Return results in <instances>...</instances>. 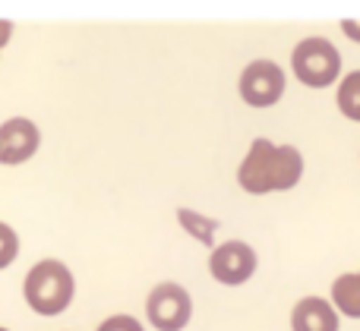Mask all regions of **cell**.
<instances>
[{"label": "cell", "instance_id": "6da1fadb", "mask_svg": "<svg viewBox=\"0 0 360 331\" xmlns=\"http://www.w3.org/2000/svg\"><path fill=\"white\" fill-rule=\"evenodd\" d=\"M304 177V155L294 145H275L269 139H253L247 158L237 168V183L250 196L288 193Z\"/></svg>", "mask_w": 360, "mask_h": 331}, {"label": "cell", "instance_id": "7a4b0ae2", "mask_svg": "<svg viewBox=\"0 0 360 331\" xmlns=\"http://www.w3.org/2000/svg\"><path fill=\"white\" fill-rule=\"evenodd\" d=\"M22 297L29 303L32 313L44 316H60L63 309H70L76 297V281H73V271L60 262V259H41L29 269L22 281Z\"/></svg>", "mask_w": 360, "mask_h": 331}, {"label": "cell", "instance_id": "3957f363", "mask_svg": "<svg viewBox=\"0 0 360 331\" xmlns=\"http://www.w3.org/2000/svg\"><path fill=\"white\" fill-rule=\"evenodd\" d=\"M291 69L304 86L310 88H329L342 76V54L329 38H304L291 54Z\"/></svg>", "mask_w": 360, "mask_h": 331}, {"label": "cell", "instance_id": "277c9868", "mask_svg": "<svg viewBox=\"0 0 360 331\" xmlns=\"http://www.w3.org/2000/svg\"><path fill=\"white\" fill-rule=\"evenodd\" d=\"M146 316L158 331H184L193 316V300L174 281L155 284L152 294L146 297Z\"/></svg>", "mask_w": 360, "mask_h": 331}, {"label": "cell", "instance_id": "5b68a950", "mask_svg": "<svg viewBox=\"0 0 360 331\" xmlns=\"http://www.w3.org/2000/svg\"><path fill=\"white\" fill-rule=\"evenodd\" d=\"M237 88L250 107H272L285 95V69L275 60H253L240 73Z\"/></svg>", "mask_w": 360, "mask_h": 331}, {"label": "cell", "instance_id": "8992f818", "mask_svg": "<svg viewBox=\"0 0 360 331\" xmlns=\"http://www.w3.org/2000/svg\"><path fill=\"white\" fill-rule=\"evenodd\" d=\"M256 271V252L243 240H228V243L215 246L209 256V275L224 288H240L253 278Z\"/></svg>", "mask_w": 360, "mask_h": 331}, {"label": "cell", "instance_id": "52a82bcc", "mask_svg": "<svg viewBox=\"0 0 360 331\" xmlns=\"http://www.w3.org/2000/svg\"><path fill=\"white\" fill-rule=\"evenodd\" d=\"M38 145H41V130L35 126V120L10 117L0 123V164L6 168L25 164L29 158H35Z\"/></svg>", "mask_w": 360, "mask_h": 331}, {"label": "cell", "instance_id": "ba28073f", "mask_svg": "<svg viewBox=\"0 0 360 331\" xmlns=\"http://www.w3.org/2000/svg\"><path fill=\"white\" fill-rule=\"evenodd\" d=\"M294 331H338V313L323 297H304L291 313Z\"/></svg>", "mask_w": 360, "mask_h": 331}, {"label": "cell", "instance_id": "9c48e42d", "mask_svg": "<svg viewBox=\"0 0 360 331\" xmlns=\"http://www.w3.org/2000/svg\"><path fill=\"white\" fill-rule=\"evenodd\" d=\"M332 309L348 319H360V271L332 281Z\"/></svg>", "mask_w": 360, "mask_h": 331}, {"label": "cell", "instance_id": "30bf717a", "mask_svg": "<svg viewBox=\"0 0 360 331\" xmlns=\"http://www.w3.org/2000/svg\"><path fill=\"white\" fill-rule=\"evenodd\" d=\"M177 221L190 237H196L202 246H212V237H215V231H218L215 218H205V215L193 212V208H177Z\"/></svg>", "mask_w": 360, "mask_h": 331}, {"label": "cell", "instance_id": "8fae6325", "mask_svg": "<svg viewBox=\"0 0 360 331\" xmlns=\"http://www.w3.org/2000/svg\"><path fill=\"white\" fill-rule=\"evenodd\" d=\"M335 101H338V111H342L345 117L360 123V69H354V73H348L342 79V88H338Z\"/></svg>", "mask_w": 360, "mask_h": 331}, {"label": "cell", "instance_id": "7c38bea8", "mask_svg": "<svg viewBox=\"0 0 360 331\" xmlns=\"http://www.w3.org/2000/svg\"><path fill=\"white\" fill-rule=\"evenodd\" d=\"M19 256V234L6 221H0V271L10 269Z\"/></svg>", "mask_w": 360, "mask_h": 331}, {"label": "cell", "instance_id": "4fadbf2b", "mask_svg": "<svg viewBox=\"0 0 360 331\" xmlns=\"http://www.w3.org/2000/svg\"><path fill=\"white\" fill-rule=\"evenodd\" d=\"M98 331H146V328L133 316H111V319L101 322Z\"/></svg>", "mask_w": 360, "mask_h": 331}, {"label": "cell", "instance_id": "5bb4252c", "mask_svg": "<svg viewBox=\"0 0 360 331\" xmlns=\"http://www.w3.org/2000/svg\"><path fill=\"white\" fill-rule=\"evenodd\" d=\"M342 32L351 38V41L360 44V22H357V19H342Z\"/></svg>", "mask_w": 360, "mask_h": 331}, {"label": "cell", "instance_id": "9a60e30c", "mask_svg": "<svg viewBox=\"0 0 360 331\" xmlns=\"http://www.w3.org/2000/svg\"><path fill=\"white\" fill-rule=\"evenodd\" d=\"M10 38H13V22L10 19H0V50L10 44Z\"/></svg>", "mask_w": 360, "mask_h": 331}, {"label": "cell", "instance_id": "2e32d148", "mask_svg": "<svg viewBox=\"0 0 360 331\" xmlns=\"http://www.w3.org/2000/svg\"><path fill=\"white\" fill-rule=\"evenodd\" d=\"M0 331H10V328H0Z\"/></svg>", "mask_w": 360, "mask_h": 331}]
</instances>
